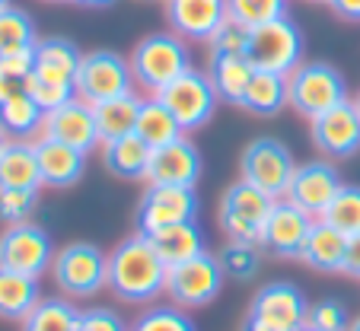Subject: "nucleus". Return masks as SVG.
Returning <instances> with one entry per match:
<instances>
[{"instance_id": "nucleus-1", "label": "nucleus", "mask_w": 360, "mask_h": 331, "mask_svg": "<svg viewBox=\"0 0 360 331\" xmlns=\"http://www.w3.org/2000/svg\"><path fill=\"white\" fill-rule=\"evenodd\" d=\"M166 274H169V268L153 252L150 239L141 236V233L122 239L109 252V290L122 303L147 306L157 297H163Z\"/></svg>"}, {"instance_id": "nucleus-2", "label": "nucleus", "mask_w": 360, "mask_h": 331, "mask_svg": "<svg viewBox=\"0 0 360 331\" xmlns=\"http://www.w3.org/2000/svg\"><path fill=\"white\" fill-rule=\"evenodd\" d=\"M128 64L134 86H141L147 96H157L176 77L191 70V51L176 32H150L131 48Z\"/></svg>"}, {"instance_id": "nucleus-3", "label": "nucleus", "mask_w": 360, "mask_h": 331, "mask_svg": "<svg viewBox=\"0 0 360 331\" xmlns=\"http://www.w3.org/2000/svg\"><path fill=\"white\" fill-rule=\"evenodd\" d=\"M51 278L64 299H93L109 290V252L93 242H68L51 261Z\"/></svg>"}, {"instance_id": "nucleus-4", "label": "nucleus", "mask_w": 360, "mask_h": 331, "mask_svg": "<svg viewBox=\"0 0 360 331\" xmlns=\"http://www.w3.org/2000/svg\"><path fill=\"white\" fill-rule=\"evenodd\" d=\"M278 197L259 191L249 182H233L230 188L224 191L217 207V223L224 230L226 242H243V245H259L262 249V233H265V223L271 216Z\"/></svg>"}, {"instance_id": "nucleus-5", "label": "nucleus", "mask_w": 360, "mask_h": 331, "mask_svg": "<svg viewBox=\"0 0 360 331\" xmlns=\"http://www.w3.org/2000/svg\"><path fill=\"white\" fill-rule=\"evenodd\" d=\"M287 96H290V108L306 122H313V118L326 115L335 105L351 99L347 96V80L341 77V70L326 61L300 64L287 77Z\"/></svg>"}, {"instance_id": "nucleus-6", "label": "nucleus", "mask_w": 360, "mask_h": 331, "mask_svg": "<svg viewBox=\"0 0 360 331\" xmlns=\"http://www.w3.org/2000/svg\"><path fill=\"white\" fill-rule=\"evenodd\" d=\"M303 48H306V39L300 32V26L284 16V20H274L268 26L249 29L245 58H249V64L255 70L290 77L303 64Z\"/></svg>"}, {"instance_id": "nucleus-7", "label": "nucleus", "mask_w": 360, "mask_h": 331, "mask_svg": "<svg viewBox=\"0 0 360 331\" xmlns=\"http://www.w3.org/2000/svg\"><path fill=\"white\" fill-rule=\"evenodd\" d=\"M293 172H297L293 153L278 137H255L252 143H245L243 156H239V179L278 201L290 188Z\"/></svg>"}, {"instance_id": "nucleus-8", "label": "nucleus", "mask_w": 360, "mask_h": 331, "mask_svg": "<svg viewBox=\"0 0 360 331\" xmlns=\"http://www.w3.org/2000/svg\"><path fill=\"white\" fill-rule=\"evenodd\" d=\"M224 284H226V274L220 268V258L211 255V252H201V255L169 268V274H166V297L179 309H201V306H211L220 297Z\"/></svg>"}, {"instance_id": "nucleus-9", "label": "nucleus", "mask_w": 360, "mask_h": 331, "mask_svg": "<svg viewBox=\"0 0 360 331\" xmlns=\"http://www.w3.org/2000/svg\"><path fill=\"white\" fill-rule=\"evenodd\" d=\"M74 86L77 99L99 105V102L134 93V74H131L128 58H122L118 51H109V48H96V51L83 54Z\"/></svg>"}, {"instance_id": "nucleus-10", "label": "nucleus", "mask_w": 360, "mask_h": 331, "mask_svg": "<svg viewBox=\"0 0 360 331\" xmlns=\"http://www.w3.org/2000/svg\"><path fill=\"white\" fill-rule=\"evenodd\" d=\"M157 99L169 108L172 118L179 122V128H182L185 134L204 128V124L214 118L217 105H220L217 93H214V86H211L207 70H195V67L185 70V74L176 77L169 86L160 89Z\"/></svg>"}, {"instance_id": "nucleus-11", "label": "nucleus", "mask_w": 360, "mask_h": 331, "mask_svg": "<svg viewBox=\"0 0 360 331\" xmlns=\"http://www.w3.org/2000/svg\"><path fill=\"white\" fill-rule=\"evenodd\" d=\"M188 220H198V195L195 188H176V185H147L134 210V230L141 236H153L166 226Z\"/></svg>"}, {"instance_id": "nucleus-12", "label": "nucleus", "mask_w": 360, "mask_h": 331, "mask_svg": "<svg viewBox=\"0 0 360 331\" xmlns=\"http://www.w3.org/2000/svg\"><path fill=\"white\" fill-rule=\"evenodd\" d=\"M55 255L51 236L35 223H16L0 233V268L41 280L51 271Z\"/></svg>"}, {"instance_id": "nucleus-13", "label": "nucleus", "mask_w": 360, "mask_h": 331, "mask_svg": "<svg viewBox=\"0 0 360 331\" xmlns=\"http://www.w3.org/2000/svg\"><path fill=\"white\" fill-rule=\"evenodd\" d=\"M306 312H309V303H306L303 290L297 284L271 280L252 297L245 318L265 325L271 331H300L306 325Z\"/></svg>"}, {"instance_id": "nucleus-14", "label": "nucleus", "mask_w": 360, "mask_h": 331, "mask_svg": "<svg viewBox=\"0 0 360 331\" xmlns=\"http://www.w3.org/2000/svg\"><path fill=\"white\" fill-rule=\"evenodd\" d=\"M341 185L345 182H341L338 169L332 166V160H309L303 166H297L284 201H290L293 207L319 220L326 214V207L332 204V197L341 191Z\"/></svg>"}, {"instance_id": "nucleus-15", "label": "nucleus", "mask_w": 360, "mask_h": 331, "mask_svg": "<svg viewBox=\"0 0 360 331\" xmlns=\"http://www.w3.org/2000/svg\"><path fill=\"white\" fill-rule=\"evenodd\" d=\"M309 137L313 147L319 150L326 160H347L360 150V112L357 102L347 99L335 105L332 112L313 118L309 122Z\"/></svg>"}, {"instance_id": "nucleus-16", "label": "nucleus", "mask_w": 360, "mask_h": 331, "mask_svg": "<svg viewBox=\"0 0 360 331\" xmlns=\"http://www.w3.org/2000/svg\"><path fill=\"white\" fill-rule=\"evenodd\" d=\"M313 216L303 214L300 207H293L290 201L281 197L274 204L271 216L265 223V233H262V249L274 258H284V261H293V258H303L306 239L313 233Z\"/></svg>"}, {"instance_id": "nucleus-17", "label": "nucleus", "mask_w": 360, "mask_h": 331, "mask_svg": "<svg viewBox=\"0 0 360 331\" xmlns=\"http://www.w3.org/2000/svg\"><path fill=\"white\" fill-rule=\"evenodd\" d=\"M41 137H51V141L64 143V147H74L86 156L102 143L99 128H96V112H93V105L83 99L68 102V105L55 108V112H45Z\"/></svg>"}, {"instance_id": "nucleus-18", "label": "nucleus", "mask_w": 360, "mask_h": 331, "mask_svg": "<svg viewBox=\"0 0 360 331\" xmlns=\"http://www.w3.org/2000/svg\"><path fill=\"white\" fill-rule=\"evenodd\" d=\"M169 29L185 41H211L224 26L226 0H163Z\"/></svg>"}, {"instance_id": "nucleus-19", "label": "nucleus", "mask_w": 360, "mask_h": 331, "mask_svg": "<svg viewBox=\"0 0 360 331\" xmlns=\"http://www.w3.org/2000/svg\"><path fill=\"white\" fill-rule=\"evenodd\" d=\"M201 153L188 137L166 143V147L153 150L147 166V185H176V188H195L201 179Z\"/></svg>"}, {"instance_id": "nucleus-20", "label": "nucleus", "mask_w": 360, "mask_h": 331, "mask_svg": "<svg viewBox=\"0 0 360 331\" xmlns=\"http://www.w3.org/2000/svg\"><path fill=\"white\" fill-rule=\"evenodd\" d=\"M35 156H39V172H41V185L45 188H70L83 179L86 169V153L74 147L51 141V137H39L32 141Z\"/></svg>"}, {"instance_id": "nucleus-21", "label": "nucleus", "mask_w": 360, "mask_h": 331, "mask_svg": "<svg viewBox=\"0 0 360 331\" xmlns=\"http://www.w3.org/2000/svg\"><path fill=\"white\" fill-rule=\"evenodd\" d=\"M345 258H347V236L341 230H335V226L316 220L300 261H306V268L319 271V274H345Z\"/></svg>"}, {"instance_id": "nucleus-22", "label": "nucleus", "mask_w": 360, "mask_h": 331, "mask_svg": "<svg viewBox=\"0 0 360 331\" xmlns=\"http://www.w3.org/2000/svg\"><path fill=\"white\" fill-rule=\"evenodd\" d=\"M83 51L64 35H48V39H39L35 45V67L32 74L45 77V80H64L74 83L77 70H80Z\"/></svg>"}, {"instance_id": "nucleus-23", "label": "nucleus", "mask_w": 360, "mask_h": 331, "mask_svg": "<svg viewBox=\"0 0 360 331\" xmlns=\"http://www.w3.org/2000/svg\"><path fill=\"white\" fill-rule=\"evenodd\" d=\"M252 74H255V67L249 64L245 54H207V77H211V86L220 102L239 105Z\"/></svg>"}, {"instance_id": "nucleus-24", "label": "nucleus", "mask_w": 360, "mask_h": 331, "mask_svg": "<svg viewBox=\"0 0 360 331\" xmlns=\"http://www.w3.org/2000/svg\"><path fill=\"white\" fill-rule=\"evenodd\" d=\"M150 156H153V150H150L137 134L102 143V166H105V172L115 179H124V182L147 179Z\"/></svg>"}, {"instance_id": "nucleus-25", "label": "nucleus", "mask_w": 360, "mask_h": 331, "mask_svg": "<svg viewBox=\"0 0 360 331\" xmlns=\"http://www.w3.org/2000/svg\"><path fill=\"white\" fill-rule=\"evenodd\" d=\"M147 239H150V245H153V252L163 258L166 268H176V264L207 252V242H204V233H201V226H198V220L166 226V230L153 233V236H147Z\"/></svg>"}, {"instance_id": "nucleus-26", "label": "nucleus", "mask_w": 360, "mask_h": 331, "mask_svg": "<svg viewBox=\"0 0 360 331\" xmlns=\"http://www.w3.org/2000/svg\"><path fill=\"white\" fill-rule=\"evenodd\" d=\"M41 280L29 274L0 268V318L7 322H22L35 306L41 303Z\"/></svg>"}, {"instance_id": "nucleus-27", "label": "nucleus", "mask_w": 360, "mask_h": 331, "mask_svg": "<svg viewBox=\"0 0 360 331\" xmlns=\"http://www.w3.org/2000/svg\"><path fill=\"white\" fill-rule=\"evenodd\" d=\"M284 105H290L287 77L255 70L249 86H245V96H243V102H239V108L249 112V115H255V118H274V115H281Z\"/></svg>"}, {"instance_id": "nucleus-28", "label": "nucleus", "mask_w": 360, "mask_h": 331, "mask_svg": "<svg viewBox=\"0 0 360 331\" xmlns=\"http://www.w3.org/2000/svg\"><path fill=\"white\" fill-rule=\"evenodd\" d=\"M0 188H41L39 156L32 141H10L0 153Z\"/></svg>"}, {"instance_id": "nucleus-29", "label": "nucleus", "mask_w": 360, "mask_h": 331, "mask_svg": "<svg viewBox=\"0 0 360 331\" xmlns=\"http://www.w3.org/2000/svg\"><path fill=\"white\" fill-rule=\"evenodd\" d=\"M141 105H143V99L137 93H128V96H118V99H109V102L93 105L96 128H99V141L109 143V141H118V137L134 134Z\"/></svg>"}, {"instance_id": "nucleus-30", "label": "nucleus", "mask_w": 360, "mask_h": 331, "mask_svg": "<svg viewBox=\"0 0 360 331\" xmlns=\"http://www.w3.org/2000/svg\"><path fill=\"white\" fill-rule=\"evenodd\" d=\"M134 134L141 137L150 150H160V147H166V143L179 141L185 131L179 128V122L172 118L169 108H166L157 96H150V99H143V105H141V115H137Z\"/></svg>"}, {"instance_id": "nucleus-31", "label": "nucleus", "mask_w": 360, "mask_h": 331, "mask_svg": "<svg viewBox=\"0 0 360 331\" xmlns=\"http://www.w3.org/2000/svg\"><path fill=\"white\" fill-rule=\"evenodd\" d=\"M45 112L39 108V102H32L29 93H20L13 99L0 102V128L10 134V141H29L41 131Z\"/></svg>"}, {"instance_id": "nucleus-32", "label": "nucleus", "mask_w": 360, "mask_h": 331, "mask_svg": "<svg viewBox=\"0 0 360 331\" xmlns=\"http://www.w3.org/2000/svg\"><path fill=\"white\" fill-rule=\"evenodd\" d=\"M35 45H39V32H35L32 16L13 4L0 10V58L35 51Z\"/></svg>"}, {"instance_id": "nucleus-33", "label": "nucleus", "mask_w": 360, "mask_h": 331, "mask_svg": "<svg viewBox=\"0 0 360 331\" xmlns=\"http://www.w3.org/2000/svg\"><path fill=\"white\" fill-rule=\"evenodd\" d=\"M80 328V309L70 299L45 297L26 318L22 331H77Z\"/></svg>"}, {"instance_id": "nucleus-34", "label": "nucleus", "mask_w": 360, "mask_h": 331, "mask_svg": "<svg viewBox=\"0 0 360 331\" xmlns=\"http://www.w3.org/2000/svg\"><path fill=\"white\" fill-rule=\"evenodd\" d=\"M230 22L243 29H259L287 16V0H226Z\"/></svg>"}, {"instance_id": "nucleus-35", "label": "nucleus", "mask_w": 360, "mask_h": 331, "mask_svg": "<svg viewBox=\"0 0 360 331\" xmlns=\"http://www.w3.org/2000/svg\"><path fill=\"white\" fill-rule=\"evenodd\" d=\"M319 220L341 230L345 236L360 233V185H341V191L332 197V204L326 207V214Z\"/></svg>"}, {"instance_id": "nucleus-36", "label": "nucleus", "mask_w": 360, "mask_h": 331, "mask_svg": "<svg viewBox=\"0 0 360 331\" xmlns=\"http://www.w3.org/2000/svg\"><path fill=\"white\" fill-rule=\"evenodd\" d=\"M131 331H198L195 318L188 316V309L179 306H147L141 316L131 322Z\"/></svg>"}, {"instance_id": "nucleus-37", "label": "nucleus", "mask_w": 360, "mask_h": 331, "mask_svg": "<svg viewBox=\"0 0 360 331\" xmlns=\"http://www.w3.org/2000/svg\"><path fill=\"white\" fill-rule=\"evenodd\" d=\"M259 245H243V242H226L224 249L217 252L220 268L230 280H252L262 268V255Z\"/></svg>"}, {"instance_id": "nucleus-38", "label": "nucleus", "mask_w": 360, "mask_h": 331, "mask_svg": "<svg viewBox=\"0 0 360 331\" xmlns=\"http://www.w3.org/2000/svg\"><path fill=\"white\" fill-rule=\"evenodd\" d=\"M32 67H35V51L0 58V102L26 93V83H29V77H32Z\"/></svg>"}, {"instance_id": "nucleus-39", "label": "nucleus", "mask_w": 360, "mask_h": 331, "mask_svg": "<svg viewBox=\"0 0 360 331\" xmlns=\"http://www.w3.org/2000/svg\"><path fill=\"white\" fill-rule=\"evenodd\" d=\"M26 93L32 96V102H39L41 112H55V108L68 105L77 99V86L64 80H45V77L32 74L26 83Z\"/></svg>"}, {"instance_id": "nucleus-40", "label": "nucleus", "mask_w": 360, "mask_h": 331, "mask_svg": "<svg viewBox=\"0 0 360 331\" xmlns=\"http://www.w3.org/2000/svg\"><path fill=\"white\" fill-rule=\"evenodd\" d=\"M39 207V191L32 188H0V223L16 226L29 223V216Z\"/></svg>"}, {"instance_id": "nucleus-41", "label": "nucleus", "mask_w": 360, "mask_h": 331, "mask_svg": "<svg viewBox=\"0 0 360 331\" xmlns=\"http://www.w3.org/2000/svg\"><path fill=\"white\" fill-rule=\"evenodd\" d=\"M306 328H313V331H347L351 328L347 306L341 303V299H319V303H309Z\"/></svg>"}, {"instance_id": "nucleus-42", "label": "nucleus", "mask_w": 360, "mask_h": 331, "mask_svg": "<svg viewBox=\"0 0 360 331\" xmlns=\"http://www.w3.org/2000/svg\"><path fill=\"white\" fill-rule=\"evenodd\" d=\"M207 48H211L207 54H245V48H249V29L226 20L217 29V35L207 41Z\"/></svg>"}, {"instance_id": "nucleus-43", "label": "nucleus", "mask_w": 360, "mask_h": 331, "mask_svg": "<svg viewBox=\"0 0 360 331\" xmlns=\"http://www.w3.org/2000/svg\"><path fill=\"white\" fill-rule=\"evenodd\" d=\"M77 331H131L128 322L115 309H80V328Z\"/></svg>"}, {"instance_id": "nucleus-44", "label": "nucleus", "mask_w": 360, "mask_h": 331, "mask_svg": "<svg viewBox=\"0 0 360 331\" xmlns=\"http://www.w3.org/2000/svg\"><path fill=\"white\" fill-rule=\"evenodd\" d=\"M345 274L360 280V233L347 236V258H345Z\"/></svg>"}, {"instance_id": "nucleus-45", "label": "nucleus", "mask_w": 360, "mask_h": 331, "mask_svg": "<svg viewBox=\"0 0 360 331\" xmlns=\"http://www.w3.org/2000/svg\"><path fill=\"white\" fill-rule=\"evenodd\" d=\"M328 7L338 20L345 22H360V0H328Z\"/></svg>"}, {"instance_id": "nucleus-46", "label": "nucleus", "mask_w": 360, "mask_h": 331, "mask_svg": "<svg viewBox=\"0 0 360 331\" xmlns=\"http://www.w3.org/2000/svg\"><path fill=\"white\" fill-rule=\"evenodd\" d=\"M70 4H80V7L102 10V7H112V4H118V0H70Z\"/></svg>"}, {"instance_id": "nucleus-47", "label": "nucleus", "mask_w": 360, "mask_h": 331, "mask_svg": "<svg viewBox=\"0 0 360 331\" xmlns=\"http://www.w3.org/2000/svg\"><path fill=\"white\" fill-rule=\"evenodd\" d=\"M7 143H10V134L4 128H0V153H4V150H7Z\"/></svg>"}, {"instance_id": "nucleus-48", "label": "nucleus", "mask_w": 360, "mask_h": 331, "mask_svg": "<svg viewBox=\"0 0 360 331\" xmlns=\"http://www.w3.org/2000/svg\"><path fill=\"white\" fill-rule=\"evenodd\" d=\"M347 331H360V316L351 318V328H347Z\"/></svg>"}, {"instance_id": "nucleus-49", "label": "nucleus", "mask_w": 360, "mask_h": 331, "mask_svg": "<svg viewBox=\"0 0 360 331\" xmlns=\"http://www.w3.org/2000/svg\"><path fill=\"white\" fill-rule=\"evenodd\" d=\"M4 7H10V0H0V10H4Z\"/></svg>"}, {"instance_id": "nucleus-50", "label": "nucleus", "mask_w": 360, "mask_h": 331, "mask_svg": "<svg viewBox=\"0 0 360 331\" xmlns=\"http://www.w3.org/2000/svg\"><path fill=\"white\" fill-rule=\"evenodd\" d=\"M354 102H357V112H360V93H357V99H354Z\"/></svg>"}, {"instance_id": "nucleus-51", "label": "nucleus", "mask_w": 360, "mask_h": 331, "mask_svg": "<svg viewBox=\"0 0 360 331\" xmlns=\"http://www.w3.org/2000/svg\"><path fill=\"white\" fill-rule=\"evenodd\" d=\"M48 4H64V0H48Z\"/></svg>"}, {"instance_id": "nucleus-52", "label": "nucleus", "mask_w": 360, "mask_h": 331, "mask_svg": "<svg viewBox=\"0 0 360 331\" xmlns=\"http://www.w3.org/2000/svg\"><path fill=\"white\" fill-rule=\"evenodd\" d=\"M313 4H328V0H313Z\"/></svg>"}, {"instance_id": "nucleus-53", "label": "nucleus", "mask_w": 360, "mask_h": 331, "mask_svg": "<svg viewBox=\"0 0 360 331\" xmlns=\"http://www.w3.org/2000/svg\"><path fill=\"white\" fill-rule=\"evenodd\" d=\"M300 331H313V328H306V325H303V328H300Z\"/></svg>"}]
</instances>
